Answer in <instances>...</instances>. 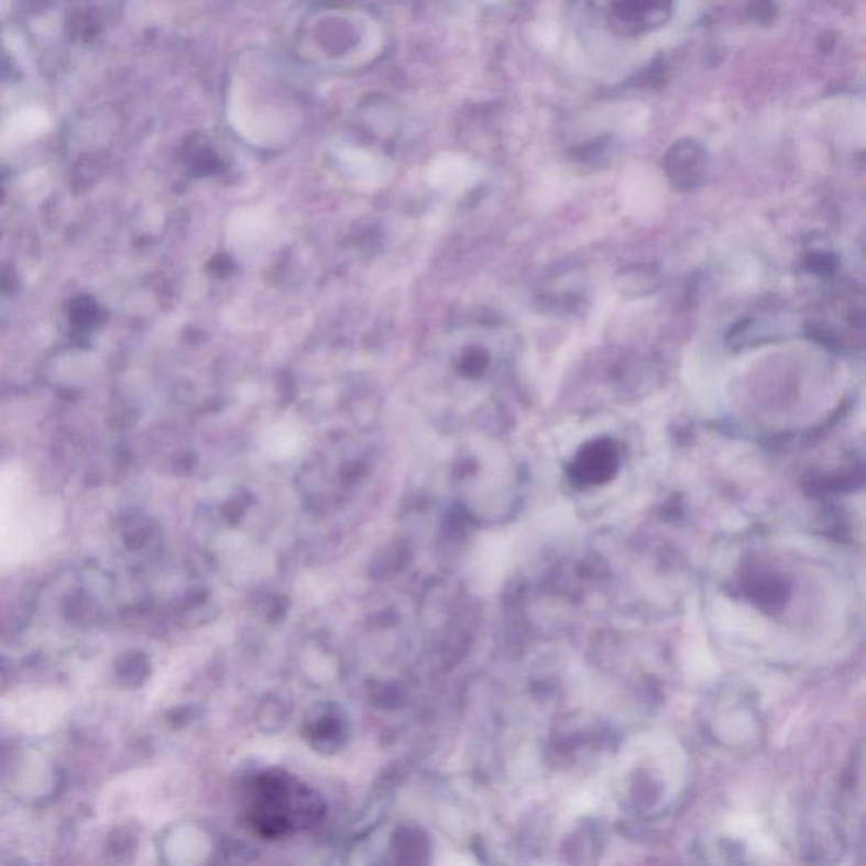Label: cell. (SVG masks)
<instances>
[{
    "label": "cell",
    "mask_w": 866,
    "mask_h": 866,
    "mask_svg": "<svg viewBox=\"0 0 866 866\" xmlns=\"http://www.w3.org/2000/svg\"><path fill=\"white\" fill-rule=\"evenodd\" d=\"M273 231V216L264 207H242L226 226L227 244L239 254L256 253Z\"/></svg>",
    "instance_id": "obj_1"
},
{
    "label": "cell",
    "mask_w": 866,
    "mask_h": 866,
    "mask_svg": "<svg viewBox=\"0 0 866 866\" xmlns=\"http://www.w3.org/2000/svg\"><path fill=\"white\" fill-rule=\"evenodd\" d=\"M618 469V446L611 439H598L582 447L571 465V475L581 486H598L613 480Z\"/></svg>",
    "instance_id": "obj_2"
},
{
    "label": "cell",
    "mask_w": 866,
    "mask_h": 866,
    "mask_svg": "<svg viewBox=\"0 0 866 866\" xmlns=\"http://www.w3.org/2000/svg\"><path fill=\"white\" fill-rule=\"evenodd\" d=\"M257 443L266 458L278 462L289 461L304 449L305 434L295 421L279 420L261 431Z\"/></svg>",
    "instance_id": "obj_3"
},
{
    "label": "cell",
    "mask_w": 866,
    "mask_h": 866,
    "mask_svg": "<svg viewBox=\"0 0 866 866\" xmlns=\"http://www.w3.org/2000/svg\"><path fill=\"white\" fill-rule=\"evenodd\" d=\"M667 173L677 188L691 190L704 173V154L692 143L679 144L667 156Z\"/></svg>",
    "instance_id": "obj_4"
},
{
    "label": "cell",
    "mask_w": 866,
    "mask_h": 866,
    "mask_svg": "<svg viewBox=\"0 0 866 866\" xmlns=\"http://www.w3.org/2000/svg\"><path fill=\"white\" fill-rule=\"evenodd\" d=\"M672 0H616V18L638 30L662 22Z\"/></svg>",
    "instance_id": "obj_5"
},
{
    "label": "cell",
    "mask_w": 866,
    "mask_h": 866,
    "mask_svg": "<svg viewBox=\"0 0 866 866\" xmlns=\"http://www.w3.org/2000/svg\"><path fill=\"white\" fill-rule=\"evenodd\" d=\"M48 128L50 118L44 110L22 109L6 122L0 135H2L4 143L18 144L34 140Z\"/></svg>",
    "instance_id": "obj_6"
},
{
    "label": "cell",
    "mask_w": 866,
    "mask_h": 866,
    "mask_svg": "<svg viewBox=\"0 0 866 866\" xmlns=\"http://www.w3.org/2000/svg\"><path fill=\"white\" fill-rule=\"evenodd\" d=\"M660 285V273L657 267L648 264L626 267L618 276V286L625 295L644 296Z\"/></svg>",
    "instance_id": "obj_7"
},
{
    "label": "cell",
    "mask_w": 866,
    "mask_h": 866,
    "mask_svg": "<svg viewBox=\"0 0 866 866\" xmlns=\"http://www.w3.org/2000/svg\"><path fill=\"white\" fill-rule=\"evenodd\" d=\"M749 598H754L760 606H779L786 596V588L782 582H775L770 575H760L748 582Z\"/></svg>",
    "instance_id": "obj_8"
},
{
    "label": "cell",
    "mask_w": 866,
    "mask_h": 866,
    "mask_svg": "<svg viewBox=\"0 0 866 866\" xmlns=\"http://www.w3.org/2000/svg\"><path fill=\"white\" fill-rule=\"evenodd\" d=\"M468 184L464 172L458 165L442 162L431 169L430 185L440 191H456Z\"/></svg>",
    "instance_id": "obj_9"
},
{
    "label": "cell",
    "mask_w": 866,
    "mask_h": 866,
    "mask_svg": "<svg viewBox=\"0 0 866 866\" xmlns=\"http://www.w3.org/2000/svg\"><path fill=\"white\" fill-rule=\"evenodd\" d=\"M119 676L124 682L128 683H140L141 680L146 679L147 676V662L144 660V657L141 655H129L122 660L121 666H119Z\"/></svg>",
    "instance_id": "obj_10"
}]
</instances>
